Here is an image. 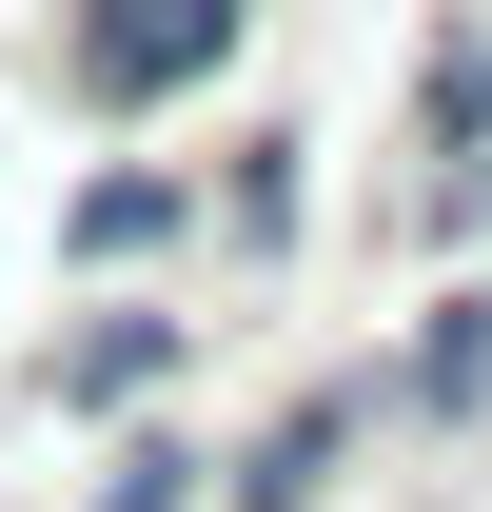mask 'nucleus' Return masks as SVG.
<instances>
[{"mask_svg":"<svg viewBox=\"0 0 492 512\" xmlns=\"http://www.w3.org/2000/svg\"><path fill=\"white\" fill-rule=\"evenodd\" d=\"M237 40H256V0H79L60 79H79V119H158V99H197Z\"/></svg>","mask_w":492,"mask_h":512,"instance_id":"nucleus-1","label":"nucleus"},{"mask_svg":"<svg viewBox=\"0 0 492 512\" xmlns=\"http://www.w3.org/2000/svg\"><path fill=\"white\" fill-rule=\"evenodd\" d=\"M394 414V375H315V394H276V434L256 453H217V512H315L335 473H355V434Z\"/></svg>","mask_w":492,"mask_h":512,"instance_id":"nucleus-2","label":"nucleus"},{"mask_svg":"<svg viewBox=\"0 0 492 512\" xmlns=\"http://www.w3.org/2000/svg\"><path fill=\"white\" fill-rule=\"evenodd\" d=\"M394 414H433V434H473L492 414V276H453L414 316V355H394Z\"/></svg>","mask_w":492,"mask_h":512,"instance_id":"nucleus-5","label":"nucleus"},{"mask_svg":"<svg viewBox=\"0 0 492 512\" xmlns=\"http://www.w3.org/2000/svg\"><path fill=\"white\" fill-rule=\"evenodd\" d=\"M296 217H315V178H296V138H237V178H217V237H237V256H276Z\"/></svg>","mask_w":492,"mask_h":512,"instance_id":"nucleus-7","label":"nucleus"},{"mask_svg":"<svg viewBox=\"0 0 492 512\" xmlns=\"http://www.w3.org/2000/svg\"><path fill=\"white\" fill-rule=\"evenodd\" d=\"M197 217H217L197 178H158V158H99V178L60 197V256H79V276H138V256H178Z\"/></svg>","mask_w":492,"mask_h":512,"instance_id":"nucleus-3","label":"nucleus"},{"mask_svg":"<svg viewBox=\"0 0 492 512\" xmlns=\"http://www.w3.org/2000/svg\"><path fill=\"white\" fill-rule=\"evenodd\" d=\"M79 512H217V453L178 434V414H119V453H99V493Z\"/></svg>","mask_w":492,"mask_h":512,"instance_id":"nucleus-6","label":"nucleus"},{"mask_svg":"<svg viewBox=\"0 0 492 512\" xmlns=\"http://www.w3.org/2000/svg\"><path fill=\"white\" fill-rule=\"evenodd\" d=\"M178 335H197V316H158V296L119 316V296H99V316H79L60 355H40V394H60V414H158V375H178Z\"/></svg>","mask_w":492,"mask_h":512,"instance_id":"nucleus-4","label":"nucleus"}]
</instances>
